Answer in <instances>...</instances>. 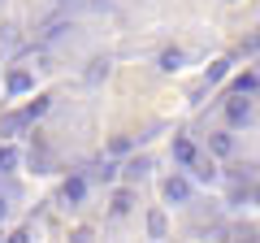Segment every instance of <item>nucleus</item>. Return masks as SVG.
<instances>
[{"instance_id":"nucleus-1","label":"nucleus","mask_w":260,"mask_h":243,"mask_svg":"<svg viewBox=\"0 0 260 243\" xmlns=\"http://www.w3.org/2000/svg\"><path fill=\"white\" fill-rule=\"evenodd\" d=\"M165 200H174V204H186V200H191V183H186L182 174H174L165 183Z\"/></svg>"},{"instance_id":"nucleus-2","label":"nucleus","mask_w":260,"mask_h":243,"mask_svg":"<svg viewBox=\"0 0 260 243\" xmlns=\"http://www.w3.org/2000/svg\"><path fill=\"white\" fill-rule=\"evenodd\" d=\"M195 157H200V152H195V143L186 139V135H178V139H174V161L191 169V165H195Z\"/></svg>"},{"instance_id":"nucleus-3","label":"nucleus","mask_w":260,"mask_h":243,"mask_svg":"<svg viewBox=\"0 0 260 243\" xmlns=\"http://www.w3.org/2000/svg\"><path fill=\"white\" fill-rule=\"evenodd\" d=\"M225 117H230L234 126H247V122H251V104L243 100V92H239V100H230V104H225Z\"/></svg>"},{"instance_id":"nucleus-4","label":"nucleus","mask_w":260,"mask_h":243,"mask_svg":"<svg viewBox=\"0 0 260 243\" xmlns=\"http://www.w3.org/2000/svg\"><path fill=\"white\" fill-rule=\"evenodd\" d=\"M208 148H213L217 157H230V152H234V139H230V135H208Z\"/></svg>"},{"instance_id":"nucleus-5","label":"nucleus","mask_w":260,"mask_h":243,"mask_svg":"<svg viewBox=\"0 0 260 243\" xmlns=\"http://www.w3.org/2000/svg\"><path fill=\"white\" fill-rule=\"evenodd\" d=\"M9 92H13V96L30 92V74H26V70H13V74H9Z\"/></svg>"},{"instance_id":"nucleus-6","label":"nucleus","mask_w":260,"mask_h":243,"mask_svg":"<svg viewBox=\"0 0 260 243\" xmlns=\"http://www.w3.org/2000/svg\"><path fill=\"white\" fill-rule=\"evenodd\" d=\"M83 196H87V183H83V178H70V183H65V200H70V204H78Z\"/></svg>"},{"instance_id":"nucleus-7","label":"nucleus","mask_w":260,"mask_h":243,"mask_svg":"<svg viewBox=\"0 0 260 243\" xmlns=\"http://www.w3.org/2000/svg\"><path fill=\"white\" fill-rule=\"evenodd\" d=\"M191 174H195V178H204V183H213V174H217V169H213V161H204V157H195Z\"/></svg>"},{"instance_id":"nucleus-8","label":"nucleus","mask_w":260,"mask_h":243,"mask_svg":"<svg viewBox=\"0 0 260 243\" xmlns=\"http://www.w3.org/2000/svg\"><path fill=\"white\" fill-rule=\"evenodd\" d=\"M143 174H148V161H130V165H126V178H130V183H139Z\"/></svg>"},{"instance_id":"nucleus-9","label":"nucleus","mask_w":260,"mask_h":243,"mask_svg":"<svg viewBox=\"0 0 260 243\" xmlns=\"http://www.w3.org/2000/svg\"><path fill=\"white\" fill-rule=\"evenodd\" d=\"M182 66V52H178V48H169L165 56H160V70H178Z\"/></svg>"},{"instance_id":"nucleus-10","label":"nucleus","mask_w":260,"mask_h":243,"mask_svg":"<svg viewBox=\"0 0 260 243\" xmlns=\"http://www.w3.org/2000/svg\"><path fill=\"white\" fill-rule=\"evenodd\" d=\"M113 213H117V217L130 213V191H117V200H113Z\"/></svg>"},{"instance_id":"nucleus-11","label":"nucleus","mask_w":260,"mask_h":243,"mask_svg":"<svg viewBox=\"0 0 260 243\" xmlns=\"http://www.w3.org/2000/svg\"><path fill=\"white\" fill-rule=\"evenodd\" d=\"M44 113H48V100H44V96H39V100L30 104V109H26V122H35V117H44Z\"/></svg>"},{"instance_id":"nucleus-12","label":"nucleus","mask_w":260,"mask_h":243,"mask_svg":"<svg viewBox=\"0 0 260 243\" xmlns=\"http://www.w3.org/2000/svg\"><path fill=\"white\" fill-rule=\"evenodd\" d=\"M13 165H18V152H13V148H0V169H13Z\"/></svg>"},{"instance_id":"nucleus-13","label":"nucleus","mask_w":260,"mask_h":243,"mask_svg":"<svg viewBox=\"0 0 260 243\" xmlns=\"http://www.w3.org/2000/svg\"><path fill=\"white\" fill-rule=\"evenodd\" d=\"M225 66H230V61H213V66H208V83H217V78H225Z\"/></svg>"},{"instance_id":"nucleus-14","label":"nucleus","mask_w":260,"mask_h":243,"mask_svg":"<svg viewBox=\"0 0 260 243\" xmlns=\"http://www.w3.org/2000/svg\"><path fill=\"white\" fill-rule=\"evenodd\" d=\"M148 230H152V234H165V217L152 213V217H148Z\"/></svg>"},{"instance_id":"nucleus-15","label":"nucleus","mask_w":260,"mask_h":243,"mask_svg":"<svg viewBox=\"0 0 260 243\" xmlns=\"http://www.w3.org/2000/svg\"><path fill=\"white\" fill-rule=\"evenodd\" d=\"M5 217H9V200L0 196V222H5Z\"/></svg>"},{"instance_id":"nucleus-16","label":"nucleus","mask_w":260,"mask_h":243,"mask_svg":"<svg viewBox=\"0 0 260 243\" xmlns=\"http://www.w3.org/2000/svg\"><path fill=\"white\" fill-rule=\"evenodd\" d=\"M256 204H260V191H256Z\"/></svg>"}]
</instances>
